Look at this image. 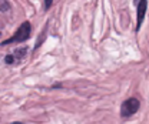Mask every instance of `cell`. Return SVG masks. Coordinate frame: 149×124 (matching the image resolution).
Listing matches in <instances>:
<instances>
[{"label": "cell", "instance_id": "6da1fadb", "mask_svg": "<svg viewBox=\"0 0 149 124\" xmlns=\"http://www.w3.org/2000/svg\"><path fill=\"white\" fill-rule=\"evenodd\" d=\"M30 33H32V24H30V21H27V20H26V21H23V23L20 24V27L16 30V33L12 36V37H9L7 40L1 41V44H0V46H9V44H19V43H24L26 40H29Z\"/></svg>", "mask_w": 149, "mask_h": 124}, {"label": "cell", "instance_id": "7a4b0ae2", "mask_svg": "<svg viewBox=\"0 0 149 124\" xmlns=\"http://www.w3.org/2000/svg\"><path fill=\"white\" fill-rule=\"evenodd\" d=\"M139 108H141V101L136 97H129L120 104V117L123 118L132 117L139 111Z\"/></svg>", "mask_w": 149, "mask_h": 124}, {"label": "cell", "instance_id": "3957f363", "mask_svg": "<svg viewBox=\"0 0 149 124\" xmlns=\"http://www.w3.org/2000/svg\"><path fill=\"white\" fill-rule=\"evenodd\" d=\"M146 9H148V1H145V0L136 1V32H139L142 27V23L145 20V14H146Z\"/></svg>", "mask_w": 149, "mask_h": 124}, {"label": "cell", "instance_id": "277c9868", "mask_svg": "<svg viewBox=\"0 0 149 124\" xmlns=\"http://www.w3.org/2000/svg\"><path fill=\"white\" fill-rule=\"evenodd\" d=\"M27 47H19L16 49L15 52H13V57H15V60L16 61H20V60H23L24 57H26V54H27Z\"/></svg>", "mask_w": 149, "mask_h": 124}, {"label": "cell", "instance_id": "5b68a950", "mask_svg": "<svg viewBox=\"0 0 149 124\" xmlns=\"http://www.w3.org/2000/svg\"><path fill=\"white\" fill-rule=\"evenodd\" d=\"M4 63H6V64H9V66L15 64V63H16V60H15L13 54H7V56L4 57Z\"/></svg>", "mask_w": 149, "mask_h": 124}, {"label": "cell", "instance_id": "8992f818", "mask_svg": "<svg viewBox=\"0 0 149 124\" xmlns=\"http://www.w3.org/2000/svg\"><path fill=\"white\" fill-rule=\"evenodd\" d=\"M10 10V3L9 1H0V12H7Z\"/></svg>", "mask_w": 149, "mask_h": 124}, {"label": "cell", "instance_id": "52a82bcc", "mask_svg": "<svg viewBox=\"0 0 149 124\" xmlns=\"http://www.w3.org/2000/svg\"><path fill=\"white\" fill-rule=\"evenodd\" d=\"M52 6H53V1H52V0H45V4H43L45 10H49Z\"/></svg>", "mask_w": 149, "mask_h": 124}, {"label": "cell", "instance_id": "ba28073f", "mask_svg": "<svg viewBox=\"0 0 149 124\" xmlns=\"http://www.w3.org/2000/svg\"><path fill=\"white\" fill-rule=\"evenodd\" d=\"M62 87H63V84H62V83H56V84L52 86V89H62Z\"/></svg>", "mask_w": 149, "mask_h": 124}, {"label": "cell", "instance_id": "9c48e42d", "mask_svg": "<svg viewBox=\"0 0 149 124\" xmlns=\"http://www.w3.org/2000/svg\"><path fill=\"white\" fill-rule=\"evenodd\" d=\"M10 124H24L23 121H13V123H10Z\"/></svg>", "mask_w": 149, "mask_h": 124}]
</instances>
